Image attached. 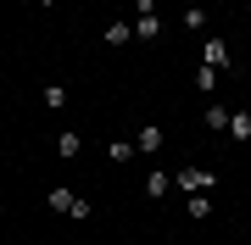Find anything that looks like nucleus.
Here are the masks:
<instances>
[{
	"mask_svg": "<svg viewBox=\"0 0 251 245\" xmlns=\"http://www.w3.org/2000/svg\"><path fill=\"white\" fill-rule=\"evenodd\" d=\"M218 84H224V78H218V67H201V73H196V89H201L206 100H212V89H218Z\"/></svg>",
	"mask_w": 251,
	"mask_h": 245,
	"instance_id": "nucleus-6",
	"label": "nucleus"
},
{
	"mask_svg": "<svg viewBox=\"0 0 251 245\" xmlns=\"http://www.w3.org/2000/svg\"><path fill=\"white\" fill-rule=\"evenodd\" d=\"M73 200H78V195H73V190H62V184L50 190V206H56V212H73Z\"/></svg>",
	"mask_w": 251,
	"mask_h": 245,
	"instance_id": "nucleus-9",
	"label": "nucleus"
},
{
	"mask_svg": "<svg viewBox=\"0 0 251 245\" xmlns=\"http://www.w3.org/2000/svg\"><path fill=\"white\" fill-rule=\"evenodd\" d=\"M100 39H106L112 50H123L128 39H134V22H112V28H106V34H100Z\"/></svg>",
	"mask_w": 251,
	"mask_h": 245,
	"instance_id": "nucleus-5",
	"label": "nucleus"
},
{
	"mask_svg": "<svg viewBox=\"0 0 251 245\" xmlns=\"http://www.w3.org/2000/svg\"><path fill=\"white\" fill-rule=\"evenodd\" d=\"M229 62H234V56H229V45H224V39H206V62H201V67H218V73H224Z\"/></svg>",
	"mask_w": 251,
	"mask_h": 245,
	"instance_id": "nucleus-3",
	"label": "nucleus"
},
{
	"mask_svg": "<svg viewBox=\"0 0 251 245\" xmlns=\"http://www.w3.org/2000/svg\"><path fill=\"white\" fill-rule=\"evenodd\" d=\"M134 39H162V17H156L151 0H140V6H134Z\"/></svg>",
	"mask_w": 251,
	"mask_h": 245,
	"instance_id": "nucleus-1",
	"label": "nucleus"
},
{
	"mask_svg": "<svg viewBox=\"0 0 251 245\" xmlns=\"http://www.w3.org/2000/svg\"><path fill=\"white\" fill-rule=\"evenodd\" d=\"M45 106H50V111L67 106V89H62V84H50V89H45Z\"/></svg>",
	"mask_w": 251,
	"mask_h": 245,
	"instance_id": "nucleus-10",
	"label": "nucleus"
},
{
	"mask_svg": "<svg viewBox=\"0 0 251 245\" xmlns=\"http://www.w3.org/2000/svg\"><path fill=\"white\" fill-rule=\"evenodd\" d=\"M179 184H184L190 195H201V190H212V167H184V173H179Z\"/></svg>",
	"mask_w": 251,
	"mask_h": 245,
	"instance_id": "nucleus-2",
	"label": "nucleus"
},
{
	"mask_svg": "<svg viewBox=\"0 0 251 245\" xmlns=\"http://www.w3.org/2000/svg\"><path fill=\"white\" fill-rule=\"evenodd\" d=\"M39 6H56V0H39Z\"/></svg>",
	"mask_w": 251,
	"mask_h": 245,
	"instance_id": "nucleus-14",
	"label": "nucleus"
},
{
	"mask_svg": "<svg viewBox=\"0 0 251 245\" xmlns=\"http://www.w3.org/2000/svg\"><path fill=\"white\" fill-rule=\"evenodd\" d=\"M206 128H229V106H218V100H206Z\"/></svg>",
	"mask_w": 251,
	"mask_h": 245,
	"instance_id": "nucleus-7",
	"label": "nucleus"
},
{
	"mask_svg": "<svg viewBox=\"0 0 251 245\" xmlns=\"http://www.w3.org/2000/svg\"><path fill=\"white\" fill-rule=\"evenodd\" d=\"M229 139L251 145V111H229Z\"/></svg>",
	"mask_w": 251,
	"mask_h": 245,
	"instance_id": "nucleus-4",
	"label": "nucleus"
},
{
	"mask_svg": "<svg viewBox=\"0 0 251 245\" xmlns=\"http://www.w3.org/2000/svg\"><path fill=\"white\" fill-rule=\"evenodd\" d=\"M184 28H206V11L201 6H184Z\"/></svg>",
	"mask_w": 251,
	"mask_h": 245,
	"instance_id": "nucleus-13",
	"label": "nucleus"
},
{
	"mask_svg": "<svg viewBox=\"0 0 251 245\" xmlns=\"http://www.w3.org/2000/svg\"><path fill=\"white\" fill-rule=\"evenodd\" d=\"M56 151H62V156H78L84 139H78V134H62V139H56Z\"/></svg>",
	"mask_w": 251,
	"mask_h": 245,
	"instance_id": "nucleus-11",
	"label": "nucleus"
},
{
	"mask_svg": "<svg viewBox=\"0 0 251 245\" xmlns=\"http://www.w3.org/2000/svg\"><path fill=\"white\" fill-rule=\"evenodd\" d=\"M134 151H140V145H128V139H112V162H128Z\"/></svg>",
	"mask_w": 251,
	"mask_h": 245,
	"instance_id": "nucleus-12",
	"label": "nucleus"
},
{
	"mask_svg": "<svg viewBox=\"0 0 251 245\" xmlns=\"http://www.w3.org/2000/svg\"><path fill=\"white\" fill-rule=\"evenodd\" d=\"M134 145H140V151H162V128H140Z\"/></svg>",
	"mask_w": 251,
	"mask_h": 245,
	"instance_id": "nucleus-8",
	"label": "nucleus"
}]
</instances>
